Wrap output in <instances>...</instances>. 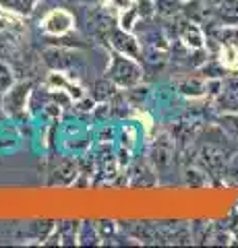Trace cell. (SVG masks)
<instances>
[{"instance_id":"1","label":"cell","mask_w":238,"mask_h":248,"mask_svg":"<svg viewBox=\"0 0 238 248\" xmlns=\"http://www.w3.org/2000/svg\"><path fill=\"white\" fill-rule=\"evenodd\" d=\"M110 75L118 85H135L141 79L139 68H137L130 60H125V58H118L114 62V68H112Z\"/></svg>"},{"instance_id":"2","label":"cell","mask_w":238,"mask_h":248,"mask_svg":"<svg viewBox=\"0 0 238 248\" xmlns=\"http://www.w3.org/2000/svg\"><path fill=\"white\" fill-rule=\"evenodd\" d=\"M112 44H114V48H116L118 52L122 54H128V56H137V42L133 40L130 35H127L125 31H114L112 33Z\"/></svg>"},{"instance_id":"3","label":"cell","mask_w":238,"mask_h":248,"mask_svg":"<svg viewBox=\"0 0 238 248\" xmlns=\"http://www.w3.org/2000/svg\"><path fill=\"white\" fill-rule=\"evenodd\" d=\"M201 157L205 161V166L209 168V170H220V168H224V153H222L218 147H213V145H207L201 149Z\"/></svg>"},{"instance_id":"4","label":"cell","mask_w":238,"mask_h":248,"mask_svg":"<svg viewBox=\"0 0 238 248\" xmlns=\"http://www.w3.org/2000/svg\"><path fill=\"white\" fill-rule=\"evenodd\" d=\"M180 35H182V40L187 42L189 46H193V48H201V42H203L201 29H199L197 25H193V23H182Z\"/></svg>"},{"instance_id":"5","label":"cell","mask_w":238,"mask_h":248,"mask_svg":"<svg viewBox=\"0 0 238 248\" xmlns=\"http://www.w3.org/2000/svg\"><path fill=\"white\" fill-rule=\"evenodd\" d=\"M213 37L222 44H232L238 46V27H220L216 31H211Z\"/></svg>"},{"instance_id":"6","label":"cell","mask_w":238,"mask_h":248,"mask_svg":"<svg viewBox=\"0 0 238 248\" xmlns=\"http://www.w3.org/2000/svg\"><path fill=\"white\" fill-rule=\"evenodd\" d=\"M180 9V2L178 0H156V11L164 17H172Z\"/></svg>"},{"instance_id":"7","label":"cell","mask_w":238,"mask_h":248,"mask_svg":"<svg viewBox=\"0 0 238 248\" xmlns=\"http://www.w3.org/2000/svg\"><path fill=\"white\" fill-rule=\"evenodd\" d=\"M68 25H71V19H68L64 13H60V15H54V17L48 21V31H58V33H63V31L68 29Z\"/></svg>"},{"instance_id":"8","label":"cell","mask_w":238,"mask_h":248,"mask_svg":"<svg viewBox=\"0 0 238 248\" xmlns=\"http://www.w3.org/2000/svg\"><path fill=\"white\" fill-rule=\"evenodd\" d=\"M4 4H9L11 9H17V11H32L33 6V0H4Z\"/></svg>"},{"instance_id":"9","label":"cell","mask_w":238,"mask_h":248,"mask_svg":"<svg viewBox=\"0 0 238 248\" xmlns=\"http://www.w3.org/2000/svg\"><path fill=\"white\" fill-rule=\"evenodd\" d=\"M199 4H203V6H207V9H211V11H216L218 6L224 2V0H197Z\"/></svg>"},{"instance_id":"10","label":"cell","mask_w":238,"mask_h":248,"mask_svg":"<svg viewBox=\"0 0 238 248\" xmlns=\"http://www.w3.org/2000/svg\"><path fill=\"white\" fill-rule=\"evenodd\" d=\"M139 13L143 15V17H149V15H151V2H149V0H141Z\"/></svg>"},{"instance_id":"11","label":"cell","mask_w":238,"mask_h":248,"mask_svg":"<svg viewBox=\"0 0 238 248\" xmlns=\"http://www.w3.org/2000/svg\"><path fill=\"white\" fill-rule=\"evenodd\" d=\"M228 174L232 176V178H236L238 180V155H236V159L232 161V166H230V170H228Z\"/></svg>"},{"instance_id":"12","label":"cell","mask_w":238,"mask_h":248,"mask_svg":"<svg viewBox=\"0 0 238 248\" xmlns=\"http://www.w3.org/2000/svg\"><path fill=\"white\" fill-rule=\"evenodd\" d=\"M133 17H135V11H130L128 15H127V17H122V27H133V25H130V21H133Z\"/></svg>"},{"instance_id":"13","label":"cell","mask_w":238,"mask_h":248,"mask_svg":"<svg viewBox=\"0 0 238 248\" xmlns=\"http://www.w3.org/2000/svg\"><path fill=\"white\" fill-rule=\"evenodd\" d=\"M89 2H95V0H89Z\"/></svg>"}]
</instances>
